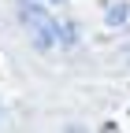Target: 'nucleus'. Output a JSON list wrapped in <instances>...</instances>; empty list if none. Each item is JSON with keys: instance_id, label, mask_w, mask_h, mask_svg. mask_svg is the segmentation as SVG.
I'll use <instances>...</instances> for the list:
<instances>
[{"instance_id": "nucleus-3", "label": "nucleus", "mask_w": 130, "mask_h": 133, "mask_svg": "<svg viewBox=\"0 0 130 133\" xmlns=\"http://www.w3.org/2000/svg\"><path fill=\"white\" fill-rule=\"evenodd\" d=\"M52 4H60V0H52Z\"/></svg>"}, {"instance_id": "nucleus-2", "label": "nucleus", "mask_w": 130, "mask_h": 133, "mask_svg": "<svg viewBox=\"0 0 130 133\" xmlns=\"http://www.w3.org/2000/svg\"><path fill=\"white\" fill-rule=\"evenodd\" d=\"M126 15H130V8H126V4H111V8H108V26L126 22Z\"/></svg>"}, {"instance_id": "nucleus-1", "label": "nucleus", "mask_w": 130, "mask_h": 133, "mask_svg": "<svg viewBox=\"0 0 130 133\" xmlns=\"http://www.w3.org/2000/svg\"><path fill=\"white\" fill-rule=\"evenodd\" d=\"M19 15H22L26 30L34 33V44H37V48H52V44L60 41V22H56L45 8H37V4H22Z\"/></svg>"}]
</instances>
